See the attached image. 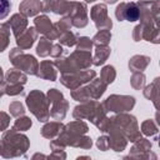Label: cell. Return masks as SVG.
Listing matches in <instances>:
<instances>
[{"label": "cell", "mask_w": 160, "mask_h": 160, "mask_svg": "<svg viewBox=\"0 0 160 160\" xmlns=\"http://www.w3.org/2000/svg\"><path fill=\"white\" fill-rule=\"evenodd\" d=\"M35 26L38 28V30L40 32L48 34L50 31V29H51V22L49 20V18L44 15V16H39V18L35 19Z\"/></svg>", "instance_id": "cell-12"}, {"label": "cell", "mask_w": 160, "mask_h": 160, "mask_svg": "<svg viewBox=\"0 0 160 160\" xmlns=\"http://www.w3.org/2000/svg\"><path fill=\"white\" fill-rule=\"evenodd\" d=\"M11 9V2L10 0H0V20L5 19Z\"/></svg>", "instance_id": "cell-19"}, {"label": "cell", "mask_w": 160, "mask_h": 160, "mask_svg": "<svg viewBox=\"0 0 160 160\" xmlns=\"http://www.w3.org/2000/svg\"><path fill=\"white\" fill-rule=\"evenodd\" d=\"M60 41H61L62 44L68 45V46H72V45L76 42V40H75V35H74L72 32H66V34L60 39Z\"/></svg>", "instance_id": "cell-23"}, {"label": "cell", "mask_w": 160, "mask_h": 160, "mask_svg": "<svg viewBox=\"0 0 160 160\" xmlns=\"http://www.w3.org/2000/svg\"><path fill=\"white\" fill-rule=\"evenodd\" d=\"M101 78L106 81V84H110L114 81V78H115V71H114V68L112 66H105L101 71Z\"/></svg>", "instance_id": "cell-18"}, {"label": "cell", "mask_w": 160, "mask_h": 160, "mask_svg": "<svg viewBox=\"0 0 160 160\" xmlns=\"http://www.w3.org/2000/svg\"><path fill=\"white\" fill-rule=\"evenodd\" d=\"M61 52H62V48H61L60 45H54V46H52V51L50 52V55H52V56H59V55H61Z\"/></svg>", "instance_id": "cell-25"}, {"label": "cell", "mask_w": 160, "mask_h": 160, "mask_svg": "<svg viewBox=\"0 0 160 160\" xmlns=\"http://www.w3.org/2000/svg\"><path fill=\"white\" fill-rule=\"evenodd\" d=\"M9 125V116L5 112H0V130H4Z\"/></svg>", "instance_id": "cell-24"}, {"label": "cell", "mask_w": 160, "mask_h": 160, "mask_svg": "<svg viewBox=\"0 0 160 160\" xmlns=\"http://www.w3.org/2000/svg\"><path fill=\"white\" fill-rule=\"evenodd\" d=\"M26 104L31 112L39 119V121H46L49 119L48 112V102L42 92L34 90L26 98Z\"/></svg>", "instance_id": "cell-1"}, {"label": "cell", "mask_w": 160, "mask_h": 160, "mask_svg": "<svg viewBox=\"0 0 160 160\" xmlns=\"http://www.w3.org/2000/svg\"><path fill=\"white\" fill-rule=\"evenodd\" d=\"M134 98L131 96H116L112 95L110 98L106 99L105 101V106L108 110L111 111H124V110H129L134 106Z\"/></svg>", "instance_id": "cell-3"}, {"label": "cell", "mask_w": 160, "mask_h": 160, "mask_svg": "<svg viewBox=\"0 0 160 160\" xmlns=\"http://www.w3.org/2000/svg\"><path fill=\"white\" fill-rule=\"evenodd\" d=\"M115 15L116 18L119 19V21L121 20H128V21H135L139 19L140 16V10L138 8L136 4L134 2H130V4H120L118 8H116V11H115Z\"/></svg>", "instance_id": "cell-5"}, {"label": "cell", "mask_w": 160, "mask_h": 160, "mask_svg": "<svg viewBox=\"0 0 160 160\" xmlns=\"http://www.w3.org/2000/svg\"><path fill=\"white\" fill-rule=\"evenodd\" d=\"M9 25L11 26V29L14 30L15 36L18 38V36H19V32L21 34V32L24 31V29L26 28V25H28V20H26L24 16L16 14V15H14V16L11 18V20L9 21Z\"/></svg>", "instance_id": "cell-10"}, {"label": "cell", "mask_w": 160, "mask_h": 160, "mask_svg": "<svg viewBox=\"0 0 160 160\" xmlns=\"http://www.w3.org/2000/svg\"><path fill=\"white\" fill-rule=\"evenodd\" d=\"M40 10H41V4L38 0H25L20 5V11L24 12L26 16H32Z\"/></svg>", "instance_id": "cell-9"}, {"label": "cell", "mask_w": 160, "mask_h": 160, "mask_svg": "<svg viewBox=\"0 0 160 160\" xmlns=\"http://www.w3.org/2000/svg\"><path fill=\"white\" fill-rule=\"evenodd\" d=\"M10 110H11V114L14 116H18V115H22L25 112L22 105L19 102V101H14L11 105H10Z\"/></svg>", "instance_id": "cell-21"}, {"label": "cell", "mask_w": 160, "mask_h": 160, "mask_svg": "<svg viewBox=\"0 0 160 160\" xmlns=\"http://www.w3.org/2000/svg\"><path fill=\"white\" fill-rule=\"evenodd\" d=\"M6 80H8L10 84H19L20 81L24 84V82L26 81V76L22 75L20 71L12 69V70H10V71L6 74Z\"/></svg>", "instance_id": "cell-14"}, {"label": "cell", "mask_w": 160, "mask_h": 160, "mask_svg": "<svg viewBox=\"0 0 160 160\" xmlns=\"http://www.w3.org/2000/svg\"><path fill=\"white\" fill-rule=\"evenodd\" d=\"M91 45H92V42L90 41L89 38H80V39H79L78 50H81V51H84V50H90V49H91Z\"/></svg>", "instance_id": "cell-22"}, {"label": "cell", "mask_w": 160, "mask_h": 160, "mask_svg": "<svg viewBox=\"0 0 160 160\" xmlns=\"http://www.w3.org/2000/svg\"><path fill=\"white\" fill-rule=\"evenodd\" d=\"M95 76V71H82L80 74H76V75H62L61 76V81L65 86L70 88V89H75L78 88L79 85H81L82 82H86L89 81L91 78Z\"/></svg>", "instance_id": "cell-6"}, {"label": "cell", "mask_w": 160, "mask_h": 160, "mask_svg": "<svg viewBox=\"0 0 160 160\" xmlns=\"http://www.w3.org/2000/svg\"><path fill=\"white\" fill-rule=\"evenodd\" d=\"M36 75H39L40 78L51 80V81H54V80L56 79V71L54 70L52 64L49 62V61H42V62H41V70H40V72L36 74Z\"/></svg>", "instance_id": "cell-11"}, {"label": "cell", "mask_w": 160, "mask_h": 160, "mask_svg": "<svg viewBox=\"0 0 160 160\" xmlns=\"http://www.w3.org/2000/svg\"><path fill=\"white\" fill-rule=\"evenodd\" d=\"M1 78H2V71H1V68H0V81H1Z\"/></svg>", "instance_id": "cell-26"}, {"label": "cell", "mask_w": 160, "mask_h": 160, "mask_svg": "<svg viewBox=\"0 0 160 160\" xmlns=\"http://www.w3.org/2000/svg\"><path fill=\"white\" fill-rule=\"evenodd\" d=\"M91 64V55L86 51H76L71 56L64 59L62 61H56V65L59 69L65 72V71H74L79 68H88Z\"/></svg>", "instance_id": "cell-2"}, {"label": "cell", "mask_w": 160, "mask_h": 160, "mask_svg": "<svg viewBox=\"0 0 160 160\" xmlns=\"http://www.w3.org/2000/svg\"><path fill=\"white\" fill-rule=\"evenodd\" d=\"M0 96H1V92H0Z\"/></svg>", "instance_id": "cell-28"}, {"label": "cell", "mask_w": 160, "mask_h": 160, "mask_svg": "<svg viewBox=\"0 0 160 160\" xmlns=\"http://www.w3.org/2000/svg\"><path fill=\"white\" fill-rule=\"evenodd\" d=\"M91 18L95 21L96 28H99V29L104 28V26L106 29L111 28V20L106 15V6L104 4H99L91 9Z\"/></svg>", "instance_id": "cell-7"}, {"label": "cell", "mask_w": 160, "mask_h": 160, "mask_svg": "<svg viewBox=\"0 0 160 160\" xmlns=\"http://www.w3.org/2000/svg\"><path fill=\"white\" fill-rule=\"evenodd\" d=\"M18 54H19V58H16L14 55H10L11 62L15 66H18V68L22 69L24 71H26L28 74H31V75L38 74L36 72V70H38V62H36L35 58L31 56V55H24V54H21V51H19Z\"/></svg>", "instance_id": "cell-4"}, {"label": "cell", "mask_w": 160, "mask_h": 160, "mask_svg": "<svg viewBox=\"0 0 160 160\" xmlns=\"http://www.w3.org/2000/svg\"><path fill=\"white\" fill-rule=\"evenodd\" d=\"M31 126V120L29 118H22V119H18L15 122V129L18 130H26Z\"/></svg>", "instance_id": "cell-20"}, {"label": "cell", "mask_w": 160, "mask_h": 160, "mask_svg": "<svg viewBox=\"0 0 160 160\" xmlns=\"http://www.w3.org/2000/svg\"><path fill=\"white\" fill-rule=\"evenodd\" d=\"M110 54V49L108 46H104V45H99L98 50H96V56H95V61L94 64L95 65H101L105 62V60L108 59Z\"/></svg>", "instance_id": "cell-13"}, {"label": "cell", "mask_w": 160, "mask_h": 160, "mask_svg": "<svg viewBox=\"0 0 160 160\" xmlns=\"http://www.w3.org/2000/svg\"><path fill=\"white\" fill-rule=\"evenodd\" d=\"M50 49H51V42H50V40H48V39H41L40 42H39V45H38L36 52H38L40 56H46V55L50 54V51H51Z\"/></svg>", "instance_id": "cell-16"}, {"label": "cell", "mask_w": 160, "mask_h": 160, "mask_svg": "<svg viewBox=\"0 0 160 160\" xmlns=\"http://www.w3.org/2000/svg\"><path fill=\"white\" fill-rule=\"evenodd\" d=\"M9 28L8 25H0V51H2L6 46H8V42H9Z\"/></svg>", "instance_id": "cell-17"}, {"label": "cell", "mask_w": 160, "mask_h": 160, "mask_svg": "<svg viewBox=\"0 0 160 160\" xmlns=\"http://www.w3.org/2000/svg\"><path fill=\"white\" fill-rule=\"evenodd\" d=\"M36 31H35V29L34 28H30V29H28V31H25V32H22L20 36H18L16 39V42H18V45L21 48V49H28V48H30L31 45H32V42H34V40L36 39Z\"/></svg>", "instance_id": "cell-8"}, {"label": "cell", "mask_w": 160, "mask_h": 160, "mask_svg": "<svg viewBox=\"0 0 160 160\" xmlns=\"http://www.w3.org/2000/svg\"><path fill=\"white\" fill-rule=\"evenodd\" d=\"M86 1H95V0H86Z\"/></svg>", "instance_id": "cell-27"}, {"label": "cell", "mask_w": 160, "mask_h": 160, "mask_svg": "<svg viewBox=\"0 0 160 160\" xmlns=\"http://www.w3.org/2000/svg\"><path fill=\"white\" fill-rule=\"evenodd\" d=\"M110 38H111V34H110L109 29H104V30H100V31L94 36L92 40H94V42H95L96 45H106V44L109 42Z\"/></svg>", "instance_id": "cell-15"}]
</instances>
